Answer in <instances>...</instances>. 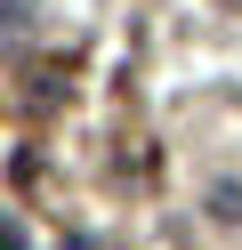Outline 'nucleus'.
<instances>
[{"instance_id":"obj_1","label":"nucleus","mask_w":242,"mask_h":250,"mask_svg":"<svg viewBox=\"0 0 242 250\" xmlns=\"http://www.w3.org/2000/svg\"><path fill=\"white\" fill-rule=\"evenodd\" d=\"M0 250H32V234H24V226H16V218H8V210H0Z\"/></svg>"}]
</instances>
